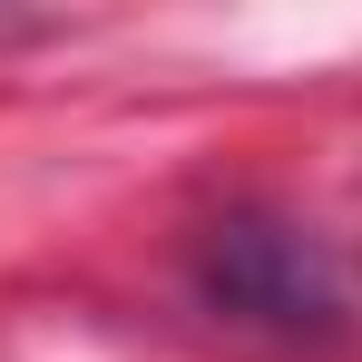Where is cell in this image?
Returning a JSON list of instances; mask_svg holds the SVG:
<instances>
[{"instance_id":"obj_1","label":"cell","mask_w":362,"mask_h":362,"mask_svg":"<svg viewBox=\"0 0 362 362\" xmlns=\"http://www.w3.org/2000/svg\"><path fill=\"white\" fill-rule=\"evenodd\" d=\"M196 284H206V303H216L226 323H255V333H274V343H333V333H343V294H333L323 255H313L294 226H274V216L216 226L206 255H196Z\"/></svg>"}]
</instances>
